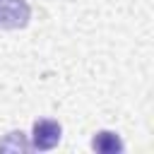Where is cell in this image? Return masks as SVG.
I'll return each mask as SVG.
<instances>
[{
    "label": "cell",
    "instance_id": "3",
    "mask_svg": "<svg viewBox=\"0 0 154 154\" xmlns=\"http://www.w3.org/2000/svg\"><path fill=\"white\" fill-rule=\"evenodd\" d=\"M91 149L101 152V154H116V152H123V142L116 132H108V130H101L94 135L91 140Z\"/></svg>",
    "mask_w": 154,
    "mask_h": 154
},
{
    "label": "cell",
    "instance_id": "1",
    "mask_svg": "<svg viewBox=\"0 0 154 154\" xmlns=\"http://www.w3.org/2000/svg\"><path fill=\"white\" fill-rule=\"evenodd\" d=\"M31 19L26 0H0V29H24Z\"/></svg>",
    "mask_w": 154,
    "mask_h": 154
},
{
    "label": "cell",
    "instance_id": "2",
    "mask_svg": "<svg viewBox=\"0 0 154 154\" xmlns=\"http://www.w3.org/2000/svg\"><path fill=\"white\" fill-rule=\"evenodd\" d=\"M60 135H63V128H60L58 120L41 118V120L34 123V130H31V147L38 149V152L53 149V147L60 142Z\"/></svg>",
    "mask_w": 154,
    "mask_h": 154
}]
</instances>
